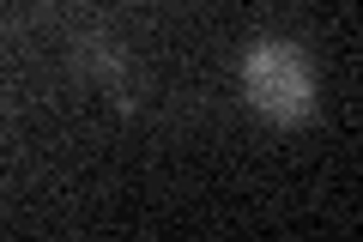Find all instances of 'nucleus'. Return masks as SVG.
Returning a JSON list of instances; mask_svg holds the SVG:
<instances>
[{"label":"nucleus","mask_w":363,"mask_h":242,"mask_svg":"<svg viewBox=\"0 0 363 242\" xmlns=\"http://www.w3.org/2000/svg\"><path fill=\"white\" fill-rule=\"evenodd\" d=\"M242 91L267 121H309L315 67L291 37H255L242 49Z\"/></svg>","instance_id":"1"}]
</instances>
